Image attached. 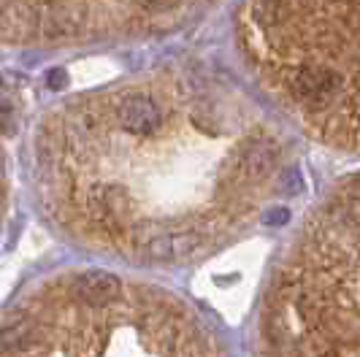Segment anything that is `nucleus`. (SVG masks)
Here are the masks:
<instances>
[{
    "label": "nucleus",
    "mask_w": 360,
    "mask_h": 357,
    "mask_svg": "<svg viewBox=\"0 0 360 357\" xmlns=\"http://www.w3.org/2000/svg\"><path fill=\"white\" fill-rule=\"evenodd\" d=\"M33 146L46 219L130 266L217 254L295 174L288 133L203 65H160L71 95L38 122Z\"/></svg>",
    "instance_id": "obj_1"
},
{
    "label": "nucleus",
    "mask_w": 360,
    "mask_h": 357,
    "mask_svg": "<svg viewBox=\"0 0 360 357\" xmlns=\"http://www.w3.org/2000/svg\"><path fill=\"white\" fill-rule=\"evenodd\" d=\"M0 357H228L212 327L160 287L65 271L0 317Z\"/></svg>",
    "instance_id": "obj_2"
},
{
    "label": "nucleus",
    "mask_w": 360,
    "mask_h": 357,
    "mask_svg": "<svg viewBox=\"0 0 360 357\" xmlns=\"http://www.w3.org/2000/svg\"><path fill=\"white\" fill-rule=\"evenodd\" d=\"M236 46L290 122L336 152L358 149V0H241Z\"/></svg>",
    "instance_id": "obj_3"
},
{
    "label": "nucleus",
    "mask_w": 360,
    "mask_h": 357,
    "mask_svg": "<svg viewBox=\"0 0 360 357\" xmlns=\"http://www.w3.org/2000/svg\"><path fill=\"white\" fill-rule=\"evenodd\" d=\"M358 176H347L276 266L260 314L263 357H358Z\"/></svg>",
    "instance_id": "obj_4"
},
{
    "label": "nucleus",
    "mask_w": 360,
    "mask_h": 357,
    "mask_svg": "<svg viewBox=\"0 0 360 357\" xmlns=\"http://www.w3.org/2000/svg\"><path fill=\"white\" fill-rule=\"evenodd\" d=\"M217 0H0V46L73 49L160 38Z\"/></svg>",
    "instance_id": "obj_5"
},
{
    "label": "nucleus",
    "mask_w": 360,
    "mask_h": 357,
    "mask_svg": "<svg viewBox=\"0 0 360 357\" xmlns=\"http://www.w3.org/2000/svg\"><path fill=\"white\" fill-rule=\"evenodd\" d=\"M6 212H8V178H6V162L0 157V238L6 228Z\"/></svg>",
    "instance_id": "obj_6"
}]
</instances>
